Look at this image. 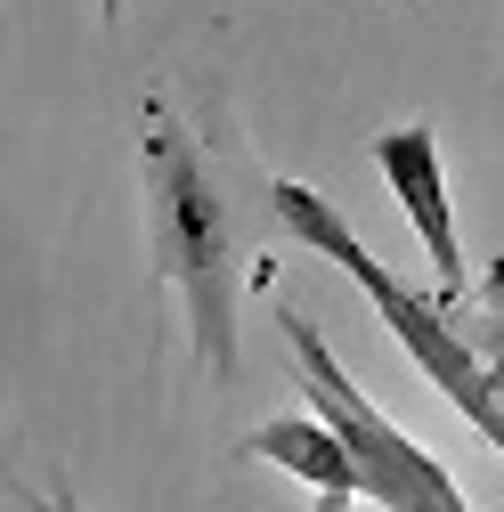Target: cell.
Instances as JSON below:
<instances>
[{
  "label": "cell",
  "mask_w": 504,
  "mask_h": 512,
  "mask_svg": "<svg viewBox=\"0 0 504 512\" xmlns=\"http://www.w3.org/2000/svg\"><path fill=\"white\" fill-rule=\"evenodd\" d=\"M98 17H106V25H114V17H122V0H98Z\"/></svg>",
  "instance_id": "8"
},
{
  "label": "cell",
  "mask_w": 504,
  "mask_h": 512,
  "mask_svg": "<svg viewBox=\"0 0 504 512\" xmlns=\"http://www.w3.org/2000/svg\"><path fill=\"white\" fill-rule=\"evenodd\" d=\"M33 512H82V504H74L66 488H57V496H33Z\"/></svg>",
  "instance_id": "7"
},
{
  "label": "cell",
  "mask_w": 504,
  "mask_h": 512,
  "mask_svg": "<svg viewBox=\"0 0 504 512\" xmlns=\"http://www.w3.org/2000/svg\"><path fill=\"white\" fill-rule=\"evenodd\" d=\"M277 326H285V342H293V358H301V382H309V399H318V415H326V423L342 431V447H350L358 496L391 504V512H472L464 488H456V472L439 464V456H423V447H415V439H407V431L326 358V334L309 326L301 309H285Z\"/></svg>",
  "instance_id": "3"
},
{
  "label": "cell",
  "mask_w": 504,
  "mask_h": 512,
  "mask_svg": "<svg viewBox=\"0 0 504 512\" xmlns=\"http://www.w3.org/2000/svg\"><path fill=\"white\" fill-rule=\"evenodd\" d=\"M269 212H277L309 252H326L334 269H350V277L366 285V301L383 309V326H391V334H399V350L423 366V382H431L439 399H456V407H464V423H472V431L496 447V456H504V391H496L488 358L456 334L448 301H439V293H415L407 277H391V269H383V261H374V252L350 236V220L318 196V187H301V179H269Z\"/></svg>",
  "instance_id": "2"
},
{
  "label": "cell",
  "mask_w": 504,
  "mask_h": 512,
  "mask_svg": "<svg viewBox=\"0 0 504 512\" xmlns=\"http://www.w3.org/2000/svg\"><path fill=\"white\" fill-rule=\"evenodd\" d=\"M374 171L391 179V196L407 204L423 252L448 293H464V244H456V212H448V171H439V139L423 131V122H399V131L374 139Z\"/></svg>",
  "instance_id": "4"
},
{
  "label": "cell",
  "mask_w": 504,
  "mask_h": 512,
  "mask_svg": "<svg viewBox=\"0 0 504 512\" xmlns=\"http://www.w3.org/2000/svg\"><path fill=\"white\" fill-rule=\"evenodd\" d=\"M252 456H269V464H285L293 480H309V488L326 496V512H350V496H358V464H350V447H342V431H334L326 415L261 423V431H252Z\"/></svg>",
  "instance_id": "5"
},
{
  "label": "cell",
  "mask_w": 504,
  "mask_h": 512,
  "mask_svg": "<svg viewBox=\"0 0 504 512\" xmlns=\"http://www.w3.org/2000/svg\"><path fill=\"white\" fill-rule=\"evenodd\" d=\"M472 350L488 358L496 391H504V269H488V285H480V326H472Z\"/></svg>",
  "instance_id": "6"
},
{
  "label": "cell",
  "mask_w": 504,
  "mask_h": 512,
  "mask_svg": "<svg viewBox=\"0 0 504 512\" xmlns=\"http://www.w3.org/2000/svg\"><path fill=\"white\" fill-rule=\"evenodd\" d=\"M147 244L155 269L187 309V342L204 374H236V269H244V204L228 196L220 163L179 131L171 106H147Z\"/></svg>",
  "instance_id": "1"
}]
</instances>
